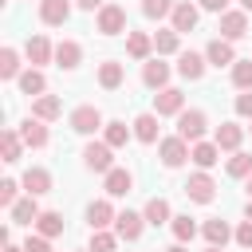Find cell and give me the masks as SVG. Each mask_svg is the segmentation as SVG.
Listing matches in <instances>:
<instances>
[{"label":"cell","instance_id":"cell-1","mask_svg":"<svg viewBox=\"0 0 252 252\" xmlns=\"http://www.w3.org/2000/svg\"><path fill=\"white\" fill-rule=\"evenodd\" d=\"M83 165L91 173H110L114 169V146L110 142H87L83 146Z\"/></svg>","mask_w":252,"mask_h":252},{"label":"cell","instance_id":"cell-2","mask_svg":"<svg viewBox=\"0 0 252 252\" xmlns=\"http://www.w3.org/2000/svg\"><path fill=\"white\" fill-rule=\"evenodd\" d=\"M158 158H161V165H165V169H177V165L189 158V142H185L181 134L161 138V142H158Z\"/></svg>","mask_w":252,"mask_h":252},{"label":"cell","instance_id":"cell-3","mask_svg":"<svg viewBox=\"0 0 252 252\" xmlns=\"http://www.w3.org/2000/svg\"><path fill=\"white\" fill-rule=\"evenodd\" d=\"M205 126H209L205 110H181V114H177V134H181L185 142H201V138H205Z\"/></svg>","mask_w":252,"mask_h":252},{"label":"cell","instance_id":"cell-4","mask_svg":"<svg viewBox=\"0 0 252 252\" xmlns=\"http://www.w3.org/2000/svg\"><path fill=\"white\" fill-rule=\"evenodd\" d=\"M244 35H248V12L244 8L220 12V39H244Z\"/></svg>","mask_w":252,"mask_h":252},{"label":"cell","instance_id":"cell-5","mask_svg":"<svg viewBox=\"0 0 252 252\" xmlns=\"http://www.w3.org/2000/svg\"><path fill=\"white\" fill-rule=\"evenodd\" d=\"M98 32H102V35L126 32V8H122V4H102V8H98Z\"/></svg>","mask_w":252,"mask_h":252},{"label":"cell","instance_id":"cell-6","mask_svg":"<svg viewBox=\"0 0 252 252\" xmlns=\"http://www.w3.org/2000/svg\"><path fill=\"white\" fill-rule=\"evenodd\" d=\"M185 193H189V201H197V205H209L213 197H217V181L201 169V173H193L189 181H185Z\"/></svg>","mask_w":252,"mask_h":252},{"label":"cell","instance_id":"cell-7","mask_svg":"<svg viewBox=\"0 0 252 252\" xmlns=\"http://www.w3.org/2000/svg\"><path fill=\"white\" fill-rule=\"evenodd\" d=\"M154 110H158V118H165V114H181V110H185V94H181L177 87H161V91L154 94Z\"/></svg>","mask_w":252,"mask_h":252},{"label":"cell","instance_id":"cell-8","mask_svg":"<svg viewBox=\"0 0 252 252\" xmlns=\"http://www.w3.org/2000/svg\"><path fill=\"white\" fill-rule=\"evenodd\" d=\"M98 126H106L102 114H98V106H75L71 110V130L75 134H94Z\"/></svg>","mask_w":252,"mask_h":252},{"label":"cell","instance_id":"cell-9","mask_svg":"<svg viewBox=\"0 0 252 252\" xmlns=\"http://www.w3.org/2000/svg\"><path fill=\"white\" fill-rule=\"evenodd\" d=\"M142 83H146L150 91L169 87V63H161V55H158V59H146V63H142Z\"/></svg>","mask_w":252,"mask_h":252},{"label":"cell","instance_id":"cell-10","mask_svg":"<svg viewBox=\"0 0 252 252\" xmlns=\"http://www.w3.org/2000/svg\"><path fill=\"white\" fill-rule=\"evenodd\" d=\"M20 185H24V193H32V197H43V193H51V173H47L43 165H32V169H24Z\"/></svg>","mask_w":252,"mask_h":252},{"label":"cell","instance_id":"cell-11","mask_svg":"<svg viewBox=\"0 0 252 252\" xmlns=\"http://www.w3.org/2000/svg\"><path fill=\"white\" fill-rule=\"evenodd\" d=\"M205 59H209V67H232V63H236L232 39H209V47H205Z\"/></svg>","mask_w":252,"mask_h":252},{"label":"cell","instance_id":"cell-12","mask_svg":"<svg viewBox=\"0 0 252 252\" xmlns=\"http://www.w3.org/2000/svg\"><path fill=\"white\" fill-rule=\"evenodd\" d=\"M205 67H209V59L197 55V51H181V55H177V75L189 79V83H197V79L205 75Z\"/></svg>","mask_w":252,"mask_h":252},{"label":"cell","instance_id":"cell-13","mask_svg":"<svg viewBox=\"0 0 252 252\" xmlns=\"http://www.w3.org/2000/svg\"><path fill=\"white\" fill-rule=\"evenodd\" d=\"M20 138H24V146H32V150H43L47 146V126H43V118H24L20 122Z\"/></svg>","mask_w":252,"mask_h":252},{"label":"cell","instance_id":"cell-14","mask_svg":"<svg viewBox=\"0 0 252 252\" xmlns=\"http://www.w3.org/2000/svg\"><path fill=\"white\" fill-rule=\"evenodd\" d=\"M142 228H146V217H142V213H130V209H126V213L114 217V232H118L122 240H138Z\"/></svg>","mask_w":252,"mask_h":252},{"label":"cell","instance_id":"cell-15","mask_svg":"<svg viewBox=\"0 0 252 252\" xmlns=\"http://www.w3.org/2000/svg\"><path fill=\"white\" fill-rule=\"evenodd\" d=\"M39 20L51 24V28L67 24L71 20V0H39Z\"/></svg>","mask_w":252,"mask_h":252},{"label":"cell","instance_id":"cell-16","mask_svg":"<svg viewBox=\"0 0 252 252\" xmlns=\"http://www.w3.org/2000/svg\"><path fill=\"white\" fill-rule=\"evenodd\" d=\"M169 20H173V32H193V28H197V20H201V12H197V4H189V0H177Z\"/></svg>","mask_w":252,"mask_h":252},{"label":"cell","instance_id":"cell-17","mask_svg":"<svg viewBox=\"0 0 252 252\" xmlns=\"http://www.w3.org/2000/svg\"><path fill=\"white\" fill-rule=\"evenodd\" d=\"M189 158H193L197 169H213V165L220 161V146H217V142H193V146H189Z\"/></svg>","mask_w":252,"mask_h":252},{"label":"cell","instance_id":"cell-18","mask_svg":"<svg viewBox=\"0 0 252 252\" xmlns=\"http://www.w3.org/2000/svg\"><path fill=\"white\" fill-rule=\"evenodd\" d=\"M24 51H28V63H32V67H43V63L55 59V47L47 43V35H32Z\"/></svg>","mask_w":252,"mask_h":252},{"label":"cell","instance_id":"cell-19","mask_svg":"<svg viewBox=\"0 0 252 252\" xmlns=\"http://www.w3.org/2000/svg\"><path fill=\"white\" fill-rule=\"evenodd\" d=\"M213 142L220 146V150H240V142H244V126H236V122H220L217 126V134H213Z\"/></svg>","mask_w":252,"mask_h":252},{"label":"cell","instance_id":"cell-20","mask_svg":"<svg viewBox=\"0 0 252 252\" xmlns=\"http://www.w3.org/2000/svg\"><path fill=\"white\" fill-rule=\"evenodd\" d=\"M114 217H118V213H114L110 201H91V205H87V224H91V228H110Z\"/></svg>","mask_w":252,"mask_h":252},{"label":"cell","instance_id":"cell-21","mask_svg":"<svg viewBox=\"0 0 252 252\" xmlns=\"http://www.w3.org/2000/svg\"><path fill=\"white\" fill-rule=\"evenodd\" d=\"M79 59H83V47H79L75 39H59V43H55V63H59L63 71H75Z\"/></svg>","mask_w":252,"mask_h":252},{"label":"cell","instance_id":"cell-22","mask_svg":"<svg viewBox=\"0 0 252 252\" xmlns=\"http://www.w3.org/2000/svg\"><path fill=\"white\" fill-rule=\"evenodd\" d=\"M122 79H126V71H122V63H118V59L98 63V87H102V91H118V87H122Z\"/></svg>","mask_w":252,"mask_h":252},{"label":"cell","instance_id":"cell-23","mask_svg":"<svg viewBox=\"0 0 252 252\" xmlns=\"http://www.w3.org/2000/svg\"><path fill=\"white\" fill-rule=\"evenodd\" d=\"M102 177H106V193H110V197H126V193L134 189V173H130V169H118V165H114V169L102 173Z\"/></svg>","mask_w":252,"mask_h":252},{"label":"cell","instance_id":"cell-24","mask_svg":"<svg viewBox=\"0 0 252 252\" xmlns=\"http://www.w3.org/2000/svg\"><path fill=\"white\" fill-rule=\"evenodd\" d=\"M39 213H43V209H39V205H35V197L28 193V197H20V201L12 205V224H35V220H39Z\"/></svg>","mask_w":252,"mask_h":252},{"label":"cell","instance_id":"cell-25","mask_svg":"<svg viewBox=\"0 0 252 252\" xmlns=\"http://www.w3.org/2000/svg\"><path fill=\"white\" fill-rule=\"evenodd\" d=\"M142 217H146V224H165V220H173V213H169V201L165 197H150L146 201V209H142Z\"/></svg>","mask_w":252,"mask_h":252},{"label":"cell","instance_id":"cell-26","mask_svg":"<svg viewBox=\"0 0 252 252\" xmlns=\"http://www.w3.org/2000/svg\"><path fill=\"white\" fill-rule=\"evenodd\" d=\"M201 232H205V240H209V244H220V248H224V244H228V240L236 236V232L228 228V220H220V217L205 220V224H201Z\"/></svg>","mask_w":252,"mask_h":252},{"label":"cell","instance_id":"cell-27","mask_svg":"<svg viewBox=\"0 0 252 252\" xmlns=\"http://www.w3.org/2000/svg\"><path fill=\"white\" fill-rule=\"evenodd\" d=\"M150 51H154V39L146 32H130L126 35V55L130 59H150Z\"/></svg>","mask_w":252,"mask_h":252},{"label":"cell","instance_id":"cell-28","mask_svg":"<svg viewBox=\"0 0 252 252\" xmlns=\"http://www.w3.org/2000/svg\"><path fill=\"white\" fill-rule=\"evenodd\" d=\"M20 91H24V94H32V98H39V94L47 91V79H43V71H39V67L24 71V75H20Z\"/></svg>","mask_w":252,"mask_h":252},{"label":"cell","instance_id":"cell-29","mask_svg":"<svg viewBox=\"0 0 252 252\" xmlns=\"http://www.w3.org/2000/svg\"><path fill=\"white\" fill-rule=\"evenodd\" d=\"M59 110H63V102H59L55 94H39V98L32 102V114H35V118H43V122L59 118Z\"/></svg>","mask_w":252,"mask_h":252},{"label":"cell","instance_id":"cell-30","mask_svg":"<svg viewBox=\"0 0 252 252\" xmlns=\"http://www.w3.org/2000/svg\"><path fill=\"white\" fill-rule=\"evenodd\" d=\"M134 138L146 142V146L158 142V114H138V118H134Z\"/></svg>","mask_w":252,"mask_h":252},{"label":"cell","instance_id":"cell-31","mask_svg":"<svg viewBox=\"0 0 252 252\" xmlns=\"http://www.w3.org/2000/svg\"><path fill=\"white\" fill-rule=\"evenodd\" d=\"M0 150H4V161H8V165L20 161V154H24V138H20V130H4V134H0Z\"/></svg>","mask_w":252,"mask_h":252},{"label":"cell","instance_id":"cell-32","mask_svg":"<svg viewBox=\"0 0 252 252\" xmlns=\"http://www.w3.org/2000/svg\"><path fill=\"white\" fill-rule=\"evenodd\" d=\"M35 232H39V236H47V240H55V236L63 232V217H59V213H51V209H47V213H39Z\"/></svg>","mask_w":252,"mask_h":252},{"label":"cell","instance_id":"cell-33","mask_svg":"<svg viewBox=\"0 0 252 252\" xmlns=\"http://www.w3.org/2000/svg\"><path fill=\"white\" fill-rule=\"evenodd\" d=\"M118 232H106V228H91V252H118Z\"/></svg>","mask_w":252,"mask_h":252},{"label":"cell","instance_id":"cell-34","mask_svg":"<svg viewBox=\"0 0 252 252\" xmlns=\"http://www.w3.org/2000/svg\"><path fill=\"white\" fill-rule=\"evenodd\" d=\"M169 228H173V236H177L181 244H189V240L197 236V220H193L189 213H181V217H173V220H169Z\"/></svg>","mask_w":252,"mask_h":252},{"label":"cell","instance_id":"cell-35","mask_svg":"<svg viewBox=\"0 0 252 252\" xmlns=\"http://www.w3.org/2000/svg\"><path fill=\"white\" fill-rule=\"evenodd\" d=\"M177 47H181V32L169 28V32H158V35H154V51H158V55H173Z\"/></svg>","mask_w":252,"mask_h":252},{"label":"cell","instance_id":"cell-36","mask_svg":"<svg viewBox=\"0 0 252 252\" xmlns=\"http://www.w3.org/2000/svg\"><path fill=\"white\" fill-rule=\"evenodd\" d=\"M130 134H134V130H130L126 122H106V126H102V142H110L114 150H118V146H126V138H130Z\"/></svg>","mask_w":252,"mask_h":252},{"label":"cell","instance_id":"cell-37","mask_svg":"<svg viewBox=\"0 0 252 252\" xmlns=\"http://www.w3.org/2000/svg\"><path fill=\"white\" fill-rule=\"evenodd\" d=\"M0 79H20V55H16V47L0 51Z\"/></svg>","mask_w":252,"mask_h":252},{"label":"cell","instance_id":"cell-38","mask_svg":"<svg viewBox=\"0 0 252 252\" xmlns=\"http://www.w3.org/2000/svg\"><path fill=\"white\" fill-rule=\"evenodd\" d=\"M142 16L146 20H165V16H173V0H142Z\"/></svg>","mask_w":252,"mask_h":252},{"label":"cell","instance_id":"cell-39","mask_svg":"<svg viewBox=\"0 0 252 252\" xmlns=\"http://www.w3.org/2000/svg\"><path fill=\"white\" fill-rule=\"evenodd\" d=\"M232 83L240 91H252V59H236L232 63Z\"/></svg>","mask_w":252,"mask_h":252},{"label":"cell","instance_id":"cell-40","mask_svg":"<svg viewBox=\"0 0 252 252\" xmlns=\"http://www.w3.org/2000/svg\"><path fill=\"white\" fill-rule=\"evenodd\" d=\"M248 173H252V154H240L236 150L228 158V177H248Z\"/></svg>","mask_w":252,"mask_h":252},{"label":"cell","instance_id":"cell-41","mask_svg":"<svg viewBox=\"0 0 252 252\" xmlns=\"http://www.w3.org/2000/svg\"><path fill=\"white\" fill-rule=\"evenodd\" d=\"M16 193H20V185H16V181H12V177H8V181H0V205H8V209H12V205H16V201H20V197H16Z\"/></svg>","mask_w":252,"mask_h":252},{"label":"cell","instance_id":"cell-42","mask_svg":"<svg viewBox=\"0 0 252 252\" xmlns=\"http://www.w3.org/2000/svg\"><path fill=\"white\" fill-rule=\"evenodd\" d=\"M24 252H51V240L35 232V236H28V240H24Z\"/></svg>","mask_w":252,"mask_h":252},{"label":"cell","instance_id":"cell-43","mask_svg":"<svg viewBox=\"0 0 252 252\" xmlns=\"http://www.w3.org/2000/svg\"><path fill=\"white\" fill-rule=\"evenodd\" d=\"M232 106H236V114H240V118H252V91H240Z\"/></svg>","mask_w":252,"mask_h":252},{"label":"cell","instance_id":"cell-44","mask_svg":"<svg viewBox=\"0 0 252 252\" xmlns=\"http://www.w3.org/2000/svg\"><path fill=\"white\" fill-rule=\"evenodd\" d=\"M232 240H236L240 248H252V220H248V217H244V224L236 228V236H232Z\"/></svg>","mask_w":252,"mask_h":252},{"label":"cell","instance_id":"cell-45","mask_svg":"<svg viewBox=\"0 0 252 252\" xmlns=\"http://www.w3.org/2000/svg\"><path fill=\"white\" fill-rule=\"evenodd\" d=\"M205 12H228V0H201Z\"/></svg>","mask_w":252,"mask_h":252},{"label":"cell","instance_id":"cell-46","mask_svg":"<svg viewBox=\"0 0 252 252\" xmlns=\"http://www.w3.org/2000/svg\"><path fill=\"white\" fill-rule=\"evenodd\" d=\"M75 4H79V8H83V12H98V8H102V4H106V0H75Z\"/></svg>","mask_w":252,"mask_h":252},{"label":"cell","instance_id":"cell-47","mask_svg":"<svg viewBox=\"0 0 252 252\" xmlns=\"http://www.w3.org/2000/svg\"><path fill=\"white\" fill-rule=\"evenodd\" d=\"M165 252H189V248H185V244H181V240H177V244H169V248H165Z\"/></svg>","mask_w":252,"mask_h":252},{"label":"cell","instance_id":"cell-48","mask_svg":"<svg viewBox=\"0 0 252 252\" xmlns=\"http://www.w3.org/2000/svg\"><path fill=\"white\" fill-rule=\"evenodd\" d=\"M205 252H224V248H220V244H209V248H205Z\"/></svg>","mask_w":252,"mask_h":252},{"label":"cell","instance_id":"cell-49","mask_svg":"<svg viewBox=\"0 0 252 252\" xmlns=\"http://www.w3.org/2000/svg\"><path fill=\"white\" fill-rule=\"evenodd\" d=\"M4 252H24V248H16V244H4Z\"/></svg>","mask_w":252,"mask_h":252},{"label":"cell","instance_id":"cell-50","mask_svg":"<svg viewBox=\"0 0 252 252\" xmlns=\"http://www.w3.org/2000/svg\"><path fill=\"white\" fill-rule=\"evenodd\" d=\"M240 8H244V12H252V0H240Z\"/></svg>","mask_w":252,"mask_h":252},{"label":"cell","instance_id":"cell-51","mask_svg":"<svg viewBox=\"0 0 252 252\" xmlns=\"http://www.w3.org/2000/svg\"><path fill=\"white\" fill-rule=\"evenodd\" d=\"M244 189H248V201H252V173H248V185H244Z\"/></svg>","mask_w":252,"mask_h":252},{"label":"cell","instance_id":"cell-52","mask_svg":"<svg viewBox=\"0 0 252 252\" xmlns=\"http://www.w3.org/2000/svg\"><path fill=\"white\" fill-rule=\"evenodd\" d=\"M244 217H248V220H252V201H248V209H244Z\"/></svg>","mask_w":252,"mask_h":252},{"label":"cell","instance_id":"cell-53","mask_svg":"<svg viewBox=\"0 0 252 252\" xmlns=\"http://www.w3.org/2000/svg\"><path fill=\"white\" fill-rule=\"evenodd\" d=\"M248 130H252V126H248Z\"/></svg>","mask_w":252,"mask_h":252},{"label":"cell","instance_id":"cell-54","mask_svg":"<svg viewBox=\"0 0 252 252\" xmlns=\"http://www.w3.org/2000/svg\"><path fill=\"white\" fill-rule=\"evenodd\" d=\"M87 252H91V248H87Z\"/></svg>","mask_w":252,"mask_h":252}]
</instances>
